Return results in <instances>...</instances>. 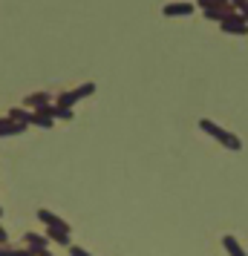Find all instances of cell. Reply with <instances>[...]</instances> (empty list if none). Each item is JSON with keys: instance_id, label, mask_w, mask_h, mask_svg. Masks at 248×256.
Here are the masks:
<instances>
[{"instance_id": "1", "label": "cell", "mask_w": 248, "mask_h": 256, "mask_svg": "<svg viewBox=\"0 0 248 256\" xmlns=\"http://www.w3.org/2000/svg\"><path fill=\"white\" fill-rule=\"evenodd\" d=\"M199 130L205 132V136L216 138V141L225 147V150H231V152H239V150H242V138H239L236 132H231V130L219 127V124H216V121H211V118H199Z\"/></svg>"}, {"instance_id": "2", "label": "cell", "mask_w": 248, "mask_h": 256, "mask_svg": "<svg viewBox=\"0 0 248 256\" xmlns=\"http://www.w3.org/2000/svg\"><path fill=\"white\" fill-rule=\"evenodd\" d=\"M24 248H29L32 256H52V250H49V239L47 236H41V233H26L24 236Z\"/></svg>"}, {"instance_id": "3", "label": "cell", "mask_w": 248, "mask_h": 256, "mask_svg": "<svg viewBox=\"0 0 248 256\" xmlns=\"http://www.w3.org/2000/svg\"><path fill=\"white\" fill-rule=\"evenodd\" d=\"M219 29H222L225 35H236V38H242V35H248V24H245V18L242 14H228L222 24H219Z\"/></svg>"}, {"instance_id": "4", "label": "cell", "mask_w": 248, "mask_h": 256, "mask_svg": "<svg viewBox=\"0 0 248 256\" xmlns=\"http://www.w3.org/2000/svg\"><path fill=\"white\" fill-rule=\"evenodd\" d=\"M162 14H165V18H188V14H193V3H188V0L165 3V6H162Z\"/></svg>"}, {"instance_id": "5", "label": "cell", "mask_w": 248, "mask_h": 256, "mask_svg": "<svg viewBox=\"0 0 248 256\" xmlns=\"http://www.w3.org/2000/svg\"><path fill=\"white\" fill-rule=\"evenodd\" d=\"M38 222H44L47 228H58V230H70V233H72L70 222H64V219L58 216V213H52V210H47V208L38 210Z\"/></svg>"}, {"instance_id": "6", "label": "cell", "mask_w": 248, "mask_h": 256, "mask_svg": "<svg viewBox=\"0 0 248 256\" xmlns=\"http://www.w3.org/2000/svg\"><path fill=\"white\" fill-rule=\"evenodd\" d=\"M49 239V244H61V248H70L72 244V233L70 230H58V228H47V233H44Z\"/></svg>"}, {"instance_id": "7", "label": "cell", "mask_w": 248, "mask_h": 256, "mask_svg": "<svg viewBox=\"0 0 248 256\" xmlns=\"http://www.w3.org/2000/svg\"><path fill=\"white\" fill-rule=\"evenodd\" d=\"M47 104H52V95L49 92H32V95H26L24 98V106L26 110H41V106H47Z\"/></svg>"}, {"instance_id": "8", "label": "cell", "mask_w": 248, "mask_h": 256, "mask_svg": "<svg viewBox=\"0 0 248 256\" xmlns=\"http://www.w3.org/2000/svg\"><path fill=\"white\" fill-rule=\"evenodd\" d=\"M6 118L15 121V124H21V127H29V124H32V110H26V106H12V110L6 112Z\"/></svg>"}, {"instance_id": "9", "label": "cell", "mask_w": 248, "mask_h": 256, "mask_svg": "<svg viewBox=\"0 0 248 256\" xmlns=\"http://www.w3.org/2000/svg\"><path fill=\"white\" fill-rule=\"evenodd\" d=\"M26 130H29V127H21V124L9 121L6 116L0 118V138H9V136H24Z\"/></svg>"}, {"instance_id": "10", "label": "cell", "mask_w": 248, "mask_h": 256, "mask_svg": "<svg viewBox=\"0 0 248 256\" xmlns=\"http://www.w3.org/2000/svg\"><path fill=\"white\" fill-rule=\"evenodd\" d=\"M222 250L228 256H248L245 248L239 244V239H236V236H231V233H228V236H222Z\"/></svg>"}, {"instance_id": "11", "label": "cell", "mask_w": 248, "mask_h": 256, "mask_svg": "<svg viewBox=\"0 0 248 256\" xmlns=\"http://www.w3.org/2000/svg\"><path fill=\"white\" fill-rule=\"evenodd\" d=\"M228 14H234V6H219V9H205L202 18L205 20H213V24H222Z\"/></svg>"}, {"instance_id": "12", "label": "cell", "mask_w": 248, "mask_h": 256, "mask_svg": "<svg viewBox=\"0 0 248 256\" xmlns=\"http://www.w3.org/2000/svg\"><path fill=\"white\" fill-rule=\"evenodd\" d=\"M29 127H41V130H52L55 127V118L44 116V112H32V124Z\"/></svg>"}, {"instance_id": "13", "label": "cell", "mask_w": 248, "mask_h": 256, "mask_svg": "<svg viewBox=\"0 0 248 256\" xmlns=\"http://www.w3.org/2000/svg\"><path fill=\"white\" fill-rule=\"evenodd\" d=\"M72 95H75V101H84V98H93V95H95V84H93V81L81 84V86H75V90H72Z\"/></svg>"}, {"instance_id": "14", "label": "cell", "mask_w": 248, "mask_h": 256, "mask_svg": "<svg viewBox=\"0 0 248 256\" xmlns=\"http://www.w3.org/2000/svg\"><path fill=\"white\" fill-rule=\"evenodd\" d=\"M55 104H58V106H67V110H72V106L78 104V101H75V95H72V90H67V92H61L58 98H55Z\"/></svg>"}, {"instance_id": "15", "label": "cell", "mask_w": 248, "mask_h": 256, "mask_svg": "<svg viewBox=\"0 0 248 256\" xmlns=\"http://www.w3.org/2000/svg\"><path fill=\"white\" fill-rule=\"evenodd\" d=\"M196 6H199L202 12H205V9H219V6H231V0H196Z\"/></svg>"}, {"instance_id": "16", "label": "cell", "mask_w": 248, "mask_h": 256, "mask_svg": "<svg viewBox=\"0 0 248 256\" xmlns=\"http://www.w3.org/2000/svg\"><path fill=\"white\" fill-rule=\"evenodd\" d=\"M67 250H70V256H93L90 250H87V248H81V244H70Z\"/></svg>"}, {"instance_id": "17", "label": "cell", "mask_w": 248, "mask_h": 256, "mask_svg": "<svg viewBox=\"0 0 248 256\" xmlns=\"http://www.w3.org/2000/svg\"><path fill=\"white\" fill-rule=\"evenodd\" d=\"M9 242V233H6V228H3V224H0V244H6Z\"/></svg>"}, {"instance_id": "18", "label": "cell", "mask_w": 248, "mask_h": 256, "mask_svg": "<svg viewBox=\"0 0 248 256\" xmlns=\"http://www.w3.org/2000/svg\"><path fill=\"white\" fill-rule=\"evenodd\" d=\"M245 3H248V0H245Z\"/></svg>"}]
</instances>
